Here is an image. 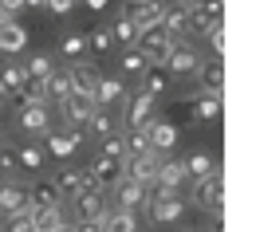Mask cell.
Instances as JSON below:
<instances>
[{
  "label": "cell",
  "mask_w": 256,
  "mask_h": 232,
  "mask_svg": "<svg viewBox=\"0 0 256 232\" xmlns=\"http://www.w3.org/2000/svg\"><path fill=\"white\" fill-rule=\"evenodd\" d=\"M174 43H178V39L162 32V24L158 28H142V32L134 35V51H142L146 63H166V55L174 51Z\"/></svg>",
  "instance_id": "6da1fadb"
},
{
  "label": "cell",
  "mask_w": 256,
  "mask_h": 232,
  "mask_svg": "<svg viewBox=\"0 0 256 232\" xmlns=\"http://www.w3.org/2000/svg\"><path fill=\"white\" fill-rule=\"evenodd\" d=\"M193 205H201V209H224V177L221 169H213V173H205V177H197L193 181Z\"/></svg>",
  "instance_id": "7a4b0ae2"
},
{
  "label": "cell",
  "mask_w": 256,
  "mask_h": 232,
  "mask_svg": "<svg viewBox=\"0 0 256 232\" xmlns=\"http://www.w3.org/2000/svg\"><path fill=\"white\" fill-rule=\"evenodd\" d=\"M122 16L142 32V28H158L162 16H166V4L162 0H126L122 4Z\"/></svg>",
  "instance_id": "3957f363"
},
{
  "label": "cell",
  "mask_w": 256,
  "mask_h": 232,
  "mask_svg": "<svg viewBox=\"0 0 256 232\" xmlns=\"http://www.w3.org/2000/svg\"><path fill=\"white\" fill-rule=\"evenodd\" d=\"M221 8L224 0H197L190 4V35H205L209 28L221 24Z\"/></svg>",
  "instance_id": "277c9868"
},
{
  "label": "cell",
  "mask_w": 256,
  "mask_h": 232,
  "mask_svg": "<svg viewBox=\"0 0 256 232\" xmlns=\"http://www.w3.org/2000/svg\"><path fill=\"white\" fill-rule=\"evenodd\" d=\"M83 126H67V134H48V146H44V154H52L56 162H64V158H71L79 146H83Z\"/></svg>",
  "instance_id": "5b68a950"
},
{
  "label": "cell",
  "mask_w": 256,
  "mask_h": 232,
  "mask_svg": "<svg viewBox=\"0 0 256 232\" xmlns=\"http://www.w3.org/2000/svg\"><path fill=\"white\" fill-rule=\"evenodd\" d=\"M114 201L126 213H142L146 209V185L142 181H130V177H118L114 181Z\"/></svg>",
  "instance_id": "8992f818"
},
{
  "label": "cell",
  "mask_w": 256,
  "mask_h": 232,
  "mask_svg": "<svg viewBox=\"0 0 256 232\" xmlns=\"http://www.w3.org/2000/svg\"><path fill=\"white\" fill-rule=\"evenodd\" d=\"M193 75L201 79V95L221 99V91H224V63H221V59H205V63H197Z\"/></svg>",
  "instance_id": "52a82bcc"
},
{
  "label": "cell",
  "mask_w": 256,
  "mask_h": 232,
  "mask_svg": "<svg viewBox=\"0 0 256 232\" xmlns=\"http://www.w3.org/2000/svg\"><path fill=\"white\" fill-rule=\"evenodd\" d=\"M60 106H64V122H67V126H83V122L91 118V110H95V99L83 95V91H71Z\"/></svg>",
  "instance_id": "ba28073f"
},
{
  "label": "cell",
  "mask_w": 256,
  "mask_h": 232,
  "mask_svg": "<svg viewBox=\"0 0 256 232\" xmlns=\"http://www.w3.org/2000/svg\"><path fill=\"white\" fill-rule=\"evenodd\" d=\"M24 47H28V28L8 16V20L0 24V55H20Z\"/></svg>",
  "instance_id": "9c48e42d"
},
{
  "label": "cell",
  "mask_w": 256,
  "mask_h": 232,
  "mask_svg": "<svg viewBox=\"0 0 256 232\" xmlns=\"http://www.w3.org/2000/svg\"><path fill=\"white\" fill-rule=\"evenodd\" d=\"M197 63H201V55L193 51L190 43H174V51L166 55V63H162V67H166L170 75H193Z\"/></svg>",
  "instance_id": "30bf717a"
},
{
  "label": "cell",
  "mask_w": 256,
  "mask_h": 232,
  "mask_svg": "<svg viewBox=\"0 0 256 232\" xmlns=\"http://www.w3.org/2000/svg\"><path fill=\"white\" fill-rule=\"evenodd\" d=\"M142 130H146V142H150L154 154H170L178 146V126L174 122H146Z\"/></svg>",
  "instance_id": "8fae6325"
},
{
  "label": "cell",
  "mask_w": 256,
  "mask_h": 232,
  "mask_svg": "<svg viewBox=\"0 0 256 232\" xmlns=\"http://www.w3.org/2000/svg\"><path fill=\"white\" fill-rule=\"evenodd\" d=\"M67 75H71V87H75V91H83V95H95V83L102 79V75H98V67L87 63V59H75V63L67 67Z\"/></svg>",
  "instance_id": "7c38bea8"
},
{
  "label": "cell",
  "mask_w": 256,
  "mask_h": 232,
  "mask_svg": "<svg viewBox=\"0 0 256 232\" xmlns=\"http://www.w3.org/2000/svg\"><path fill=\"white\" fill-rule=\"evenodd\" d=\"M91 99H95V106H114V102H122V106H126L130 95H126V87H122V79H98Z\"/></svg>",
  "instance_id": "4fadbf2b"
},
{
  "label": "cell",
  "mask_w": 256,
  "mask_h": 232,
  "mask_svg": "<svg viewBox=\"0 0 256 232\" xmlns=\"http://www.w3.org/2000/svg\"><path fill=\"white\" fill-rule=\"evenodd\" d=\"M154 118V95H134V99L126 102V122H130V130H142L146 122Z\"/></svg>",
  "instance_id": "5bb4252c"
},
{
  "label": "cell",
  "mask_w": 256,
  "mask_h": 232,
  "mask_svg": "<svg viewBox=\"0 0 256 232\" xmlns=\"http://www.w3.org/2000/svg\"><path fill=\"white\" fill-rule=\"evenodd\" d=\"M146 213H150L154 225H174V221L186 213V201L182 197H162V201H154V205H146Z\"/></svg>",
  "instance_id": "9a60e30c"
},
{
  "label": "cell",
  "mask_w": 256,
  "mask_h": 232,
  "mask_svg": "<svg viewBox=\"0 0 256 232\" xmlns=\"http://www.w3.org/2000/svg\"><path fill=\"white\" fill-rule=\"evenodd\" d=\"M162 32L174 35V39H182V35L190 32V4H186V0L174 4V8H166V16H162Z\"/></svg>",
  "instance_id": "2e32d148"
},
{
  "label": "cell",
  "mask_w": 256,
  "mask_h": 232,
  "mask_svg": "<svg viewBox=\"0 0 256 232\" xmlns=\"http://www.w3.org/2000/svg\"><path fill=\"white\" fill-rule=\"evenodd\" d=\"M20 130H28V134H40V130H48V102H28V106H20Z\"/></svg>",
  "instance_id": "e0dca14e"
},
{
  "label": "cell",
  "mask_w": 256,
  "mask_h": 232,
  "mask_svg": "<svg viewBox=\"0 0 256 232\" xmlns=\"http://www.w3.org/2000/svg\"><path fill=\"white\" fill-rule=\"evenodd\" d=\"M186 181V166L182 162H174V158H166L162 154V162H158V169H154V185H166V189H178Z\"/></svg>",
  "instance_id": "ac0fdd59"
},
{
  "label": "cell",
  "mask_w": 256,
  "mask_h": 232,
  "mask_svg": "<svg viewBox=\"0 0 256 232\" xmlns=\"http://www.w3.org/2000/svg\"><path fill=\"white\" fill-rule=\"evenodd\" d=\"M60 225H67L60 205H40V209H32V232H56Z\"/></svg>",
  "instance_id": "d6986e66"
},
{
  "label": "cell",
  "mask_w": 256,
  "mask_h": 232,
  "mask_svg": "<svg viewBox=\"0 0 256 232\" xmlns=\"http://www.w3.org/2000/svg\"><path fill=\"white\" fill-rule=\"evenodd\" d=\"M71 209H75V217H79V221L106 213V205H102V193H91V189H79V193L71 197Z\"/></svg>",
  "instance_id": "ffe728a7"
},
{
  "label": "cell",
  "mask_w": 256,
  "mask_h": 232,
  "mask_svg": "<svg viewBox=\"0 0 256 232\" xmlns=\"http://www.w3.org/2000/svg\"><path fill=\"white\" fill-rule=\"evenodd\" d=\"M87 169L95 173V181L102 185V189H106L110 181H118V177H122V162H118V158H106V154H98V158H95Z\"/></svg>",
  "instance_id": "44dd1931"
},
{
  "label": "cell",
  "mask_w": 256,
  "mask_h": 232,
  "mask_svg": "<svg viewBox=\"0 0 256 232\" xmlns=\"http://www.w3.org/2000/svg\"><path fill=\"white\" fill-rule=\"evenodd\" d=\"M20 209H32V205H28V193H24L20 185H0V217H12V213H20Z\"/></svg>",
  "instance_id": "7402d4cb"
},
{
  "label": "cell",
  "mask_w": 256,
  "mask_h": 232,
  "mask_svg": "<svg viewBox=\"0 0 256 232\" xmlns=\"http://www.w3.org/2000/svg\"><path fill=\"white\" fill-rule=\"evenodd\" d=\"M166 87H170V71H166L162 63H146V71H142V91L158 99Z\"/></svg>",
  "instance_id": "603a6c76"
},
{
  "label": "cell",
  "mask_w": 256,
  "mask_h": 232,
  "mask_svg": "<svg viewBox=\"0 0 256 232\" xmlns=\"http://www.w3.org/2000/svg\"><path fill=\"white\" fill-rule=\"evenodd\" d=\"M28 205H32V209H40V205H64V201H60V189H56V181H52V177L36 181L32 189H28Z\"/></svg>",
  "instance_id": "cb8c5ba5"
},
{
  "label": "cell",
  "mask_w": 256,
  "mask_h": 232,
  "mask_svg": "<svg viewBox=\"0 0 256 232\" xmlns=\"http://www.w3.org/2000/svg\"><path fill=\"white\" fill-rule=\"evenodd\" d=\"M52 181H56V189H60V201H71L83 189V169H60Z\"/></svg>",
  "instance_id": "d4e9b609"
},
{
  "label": "cell",
  "mask_w": 256,
  "mask_h": 232,
  "mask_svg": "<svg viewBox=\"0 0 256 232\" xmlns=\"http://www.w3.org/2000/svg\"><path fill=\"white\" fill-rule=\"evenodd\" d=\"M24 67V79H40V83H48V75L56 71V63H52V55H44V51H36V55H28V63Z\"/></svg>",
  "instance_id": "484cf974"
},
{
  "label": "cell",
  "mask_w": 256,
  "mask_h": 232,
  "mask_svg": "<svg viewBox=\"0 0 256 232\" xmlns=\"http://www.w3.org/2000/svg\"><path fill=\"white\" fill-rule=\"evenodd\" d=\"M44 91H48V99H52V102H64L67 95L75 91V87H71V75H67V71H52L48 83H44Z\"/></svg>",
  "instance_id": "4316f807"
},
{
  "label": "cell",
  "mask_w": 256,
  "mask_h": 232,
  "mask_svg": "<svg viewBox=\"0 0 256 232\" xmlns=\"http://www.w3.org/2000/svg\"><path fill=\"white\" fill-rule=\"evenodd\" d=\"M83 134H95V138H106V134H114V118L102 110V106H95L91 110V118L83 122Z\"/></svg>",
  "instance_id": "83f0119b"
},
{
  "label": "cell",
  "mask_w": 256,
  "mask_h": 232,
  "mask_svg": "<svg viewBox=\"0 0 256 232\" xmlns=\"http://www.w3.org/2000/svg\"><path fill=\"white\" fill-rule=\"evenodd\" d=\"M134 229H138V213H126V209L106 213V225H102V232H134Z\"/></svg>",
  "instance_id": "f1b7e54d"
},
{
  "label": "cell",
  "mask_w": 256,
  "mask_h": 232,
  "mask_svg": "<svg viewBox=\"0 0 256 232\" xmlns=\"http://www.w3.org/2000/svg\"><path fill=\"white\" fill-rule=\"evenodd\" d=\"M20 87H24V67L20 63H4L0 67V91H4V95H16Z\"/></svg>",
  "instance_id": "f546056e"
},
{
  "label": "cell",
  "mask_w": 256,
  "mask_h": 232,
  "mask_svg": "<svg viewBox=\"0 0 256 232\" xmlns=\"http://www.w3.org/2000/svg\"><path fill=\"white\" fill-rule=\"evenodd\" d=\"M182 166H186V181H197V177L213 173V158H209L205 150H197V154H193V158H186Z\"/></svg>",
  "instance_id": "4dcf8cb0"
},
{
  "label": "cell",
  "mask_w": 256,
  "mask_h": 232,
  "mask_svg": "<svg viewBox=\"0 0 256 232\" xmlns=\"http://www.w3.org/2000/svg\"><path fill=\"white\" fill-rule=\"evenodd\" d=\"M193 118H197V122L221 118V99H213V95H201V99L193 102Z\"/></svg>",
  "instance_id": "1f68e13d"
},
{
  "label": "cell",
  "mask_w": 256,
  "mask_h": 232,
  "mask_svg": "<svg viewBox=\"0 0 256 232\" xmlns=\"http://www.w3.org/2000/svg\"><path fill=\"white\" fill-rule=\"evenodd\" d=\"M44 158H48V154H44L40 146H24V150H16V166H24V169H40V166H44Z\"/></svg>",
  "instance_id": "d6a6232c"
},
{
  "label": "cell",
  "mask_w": 256,
  "mask_h": 232,
  "mask_svg": "<svg viewBox=\"0 0 256 232\" xmlns=\"http://www.w3.org/2000/svg\"><path fill=\"white\" fill-rule=\"evenodd\" d=\"M134 35H138V28L130 24L126 16H118V20L110 24V39H118V43H134Z\"/></svg>",
  "instance_id": "836d02e7"
},
{
  "label": "cell",
  "mask_w": 256,
  "mask_h": 232,
  "mask_svg": "<svg viewBox=\"0 0 256 232\" xmlns=\"http://www.w3.org/2000/svg\"><path fill=\"white\" fill-rule=\"evenodd\" d=\"M4 232H32V209H20L4 221Z\"/></svg>",
  "instance_id": "e575fe53"
},
{
  "label": "cell",
  "mask_w": 256,
  "mask_h": 232,
  "mask_svg": "<svg viewBox=\"0 0 256 232\" xmlns=\"http://www.w3.org/2000/svg\"><path fill=\"white\" fill-rule=\"evenodd\" d=\"M122 146H126V158H134V154H146V150H150L146 130H130L126 138H122Z\"/></svg>",
  "instance_id": "d590c367"
},
{
  "label": "cell",
  "mask_w": 256,
  "mask_h": 232,
  "mask_svg": "<svg viewBox=\"0 0 256 232\" xmlns=\"http://www.w3.org/2000/svg\"><path fill=\"white\" fill-rule=\"evenodd\" d=\"M60 51H64L71 63H75V59H83V51H87V39H83V35H67L64 43H60Z\"/></svg>",
  "instance_id": "8d00e7d4"
},
{
  "label": "cell",
  "mask_w": 256,
  "mask_h": 232,
  "mask_svg": "<svg viewBox=\"0 0 256 232\" xmlns=\"http://www.w3.org/2000/svg\"><path fill=\"white\" fill-rule=\"evenodd\" d=\"M98 154H106V158H118V162H126V146H122V138L118 134H106L102 138V150Z\"/></svg>",
  "instance_id": "74e56055"
},
{
  "label": "cell",
  "mask_w": 256,
  "mask_h": 232,
  "mask_svg": "<svg viewBox=\"0 0 256 232\" xmlns=\"http://www.w3.org/2000/svg\"><path fill=\"white\" fill-rule=\"evenodd\" d=\"M142 71H146V55L130 47L126 55H122V75H142Z\"/></svg>",
  "instance_id": "f35d334b"
},
{
  "label": "cell",
  "mask_w": 256,
  "mask_h": 232,
  "mask_svg": "<svg viewBox=\"0 0 256 232\" xmlns=\"http://www.w3.org/2000/svg\"><path fill=\"white\" fill-rule=\"evenodd\" d=\"M83 39H87V47H91L95 55H106V51H110V43H114L110 32H91V35H83Z\"/></svg>",
  "instance_id": "ab89813d"
},
{
  "label": "cell",
  "mask_w": 256,
  "mask_h": 232,
  "mask_svg": "<svg viewBox=\"0 0 256 232\" xmlns=\"http://www.w3.org/2000/svg\"><path fill=\"white\" fill-rule=\"evenodd\" d=\"M12 169H20L16 166V150L4 142V146H0V173H12Z\"/></svg>",
  "instance_id": "60d3db41"
},
{
  "label": "cell",
  "mask_w": 256,
  "mask_h": 232,
  "mask_svg": "<svg viewBox=\"0 0 256 232\" xmlns=\"http://www.w3.org/2000/svg\"><path fill=\"white\" fill-rule=\"evenodd\" d=\"M102 225H106V213H98V217H87V221H79V225H75V232H102Z\"/></svg>",
  "instance_id": "b9f144b4"
},
{
  "label": "cell",
  "mask_w": 256,
  "mask_h": 232,
  "mask_svg": "<svg viewBox=\"0 0 256 232\" xmlns=\"http://www.w3.org/2000/svg\"><path fill=\"white\" fill-rule=\"evenodd\" d=\"M209 43H213V51H217V59L224 55V24H217V28H209Z\"/></svg>",
  "instance_id": "7bdbcfd3"
},
{
  "label": "cell",
  "mask_w": 256,
  "mask_h": 232,
  "mask_svg": "<svg viewBox=\"0 0 256 232\" xmlns=\"http://www.w3.org/2000/svg\"><path fill=\"white\" fill-rule=\"evenodd\" d=\"M44 8H48V12H56V16H67V12L75 8V0H44Z\"/></svg>",
  "instance_id": "ee69618b"
},
{
  "label": "cell",
  "mask_w": 256,
  "mask_h": 232,
  "mask_svg": "<svg viewBox=\"0 0 256 232\" xmlns=\"http://www.w3.org/2000/svg\"><path fill=\"white\" fill-rule=\"evenodd\" d=\"M20 8H24V0H0V12H4V16H16Z\"/></svg>",
  "instance_id": "f6af8a7d"
},
{
  "label": "cell",
  "mask_w": 256,
  "mask_h": 232,
  "mask_svg": "<svg viewBox=\"0 0 256 232\" xmlns=\"http://www.w3.org/2000/svg\"><path fill=\"white\" fill-rule=\"evenodd\" d=\"M75 4H79V0H75ZM83 4H87L91 12H98V8H106V0H83Z\"/></svg>",
  "instance_id": "bcb514c9"
},
{
  "label": "cell",
  "mask_w": 256,
  "mask_h": 232,
  "mask_svg": "<svg viewBox=\"0 0 256 232\" xmlns=\"http://www.w3.org/2000/svg\"><path fill=\"white\" fill-rule=\"evenodd\" d=\"M24 8H44V0H24Z\"/></svg>",
  "instance_id": "7dc6e473"
},
{
  "label": "cell",
  "mask_w": 256,
  "mask_h": 232,
  "mask_svg": "<svg viewBox=\"0 0 256 232\" xmlns=\"http://www.w3.org/2000/svg\"><path fill=\"white\" fill-rule=\"evenodd\" d=\"M56 232H75V225H60V229H56Z\"/></svg>",
  "instance_id": "c3c4849f"
},
{
  "label": "cell",
  "mask_w": 256,
  "mask_h": 232,
  "mask_svg": "<svg viewBox=\"0 0 256 232\" xmlns=\"http://www.w3.org/2000/svg\"><path fill=\"white\" fill-rule=\"evenodd\" d=\"M4 99H8V95H4V91H0V106H4Z\"/></svg>",
  "instance_id": "681fc988"
},
{
  "label": "cell",
  "mask_w": 256,
  "mask_h": 232,
  "mask_svg": "<svg viewBox=\"0 0 256 232\" xmlns=\"http://www.w3.org/2000/svg\"><path fill=\"white\" fill-rule=\"evenodd\" d=\"M4 20H8V16H4V12H0V24H4Z\"/></svg>",
  "instance_id": "f907efd6"
},
{
  "label": "cell",
  "mask_w": 256,
  "mask_h": 232,
  "mask_svg": "<svg viewBox=\"0 0 256 232\" xmlns=\"http://www.w3.org/2000/svg\"><path fill=\"white\" fill-rule=\"evenodd\" d=\"M0 146H4V134H0Z\"/></svg>",
  "instance_id": "816d5d0a"
},
{
  "label": "cell",
  "mask_w": 256,
  "mask_h": 232,
  "mask_svg": "<svg viewBox=\"0 0 256 232\" xmlns=\"http://www.w3.org/2000/svg\"><path fill=\"white\" fill-rule=\"evenodd\" d=\"M134 232H142V229H134Z\"/></svg>",
  "instance_id": "f5cc1de1"
}]
</instances>
